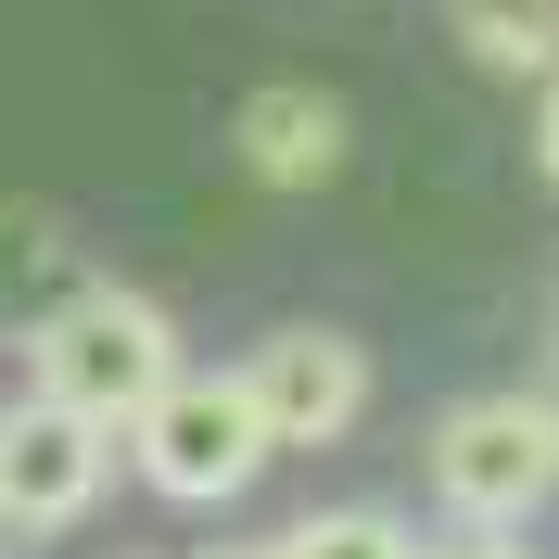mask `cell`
<instances>
[{
	"label": "cell",
	"mask_w": 559,
	"mask_h": 559,
	"mask_svg": "<svg viewBox=\"0 0 559 559\" xmlns=\"http://www.w3.org/2000/svg\"><path fill=\"white\" fill-rule=\"evenodd\" d=\"M115 471V419L64 407V394H26L0 407V522L13 534H64Z\"/></svg>",
	"instance_id": "277c9868"
},
{
	"label": "cell",
	"mask_w": 559,
	"mask_h": 559,
	"mask_svg": "<svg viewBox=\"0 0 559 559\" xmlns=\"http://www.w3.org/2000/svg\"><path fill=\"white\" fill-rule=\"evenodd\" d=\"M419 559H534V547H522V522H457L445 547H419Z\"/></svg>",
	"instance_id": "30bf717a"
},
{
	"label": "cell",
	"mask_w": 559,
	"mask_h": 559,
	"mask_svg": "<svg viewBox=\"0 0 559 559\" xmlns=\"http://www.w3.org/2000/svg\"><path fill=\"white\" fill-rule=\"evenodd\" d=\"M229 559H267V547H229Z\"/></svg>",
	"instance_id": "7c38bea8"
},
{
	"label": "cell",
	"mask_w": 559,
	"mask_h": 559,
	"mask_svg": "<svg viewBox=\"0 0 559 559\" xmlns=\"http://www.w3.org/2000/svg\"><path fill=\"white\" fill-rule=\"evenodd\" d=\"M128 457H140V484H153V496L216 509V496H242L254 471H267V419H254L242 369H178V382L128 419Z\"/></svg>",
	"instance_id": "7a4b0ae2"
},
{
	"label": "cell",
	"mask_w": 559,
	"mask_h": 559,
	"mask_svg": "<svg viewBox=\"0 0 559 559\" xmlns=\"http://www.w3.org/2000/svg\"><path fill=\"white\" fill-rule=\"evenodd\" d=\"M547 407H559V394H547Z\"/></svg>",
	"instance_id": "4fadbf2b"
},
{
	"label": "cell",
	"mask_w": 559,
	"mask_h": 559,
	"mask_svg": "<svg viewBox=\"0 0 559 559\" xmlns=\"http://www.w3.org/2000/svg\"><path fill=\"white\" fill-rule=\"evenodd\" d=\"M64 293H76V280H64V216H51V204H0V331L26 344Z\"/></svg>",
	"instance_id": "52a82bcc"
},
{
	"label": "cell",
	"mask_w": 559,
	"mask_h": 559,
	"mask_svg": "<svg viewBox=\"0 0 559 559\" xmlns=\"http://www.w3.org/2000/svg\"><path fill=\"white\" fill-rule=\"evenodd\" d=\"M445 26L484 76H547L559 64V0H445Z\"/></svg>",
	"instance_id": "ba28073f"
},
{
	"label": "cell",
	"mask_w": 559,
	"mask_h": 559,
	"mask_svg": "<svg viewBox=\"0 0 559 559\" xmlns=\"http://www.w3.org/2000/svg\"><path fill=\"white\" fill-rule=\"evenodd\" d=\"M242 394L267 419V445H344L369 419V344H344V331H267L242 356Z\"/></svg>",
	"instance_id": "5b68a950"
},
{
	"label": "cell",
	"mask_w": 559,
	"mask_h": 559,
	"mask_svg": "<svg viewBox=\"0 0 559 559\" xmlns=\"http://www.w3.org/2000/svg\"><path fill=\"white\" fill-rule=\"evenodd\" d=\"M432 496L457 522H534L559 496V407L547 394H471L432 419Z\"/></svg>",
	"instance_id": "3957f363"
},
{
	"label": "cell",
	"mask_w": 559,
	"mask_h": 559,
	"mask_svg": "<svg viewBox=\"0 0 559 559\" xmlns=\"http://www.w3.org/2000/svg\"><path fill=\"white\" fill-rule=\"evenodd\" d=\"M344 140H356L344 103H331V90H293V76L229 115V153H242L267 191H331V178H344Z\"/></svg>",
	"instance_id": "8992f818"
},
{
	"label": "cell",
	"mask_w": 559,
	"mask_h": 559,
	"mask_svg": "<svg viewBox=\"0 0 559 559\" xmlns=\"http://www.w3.org/2000/svg\"><path fill=\"white\" fill-rule=\"evenodd\" d=\"M26 369H38V394H64V407H90V419H115V432H128V419L178 382V331H166V306H153V293L76 280L64 306L26 331Z\"/></svg>",
	"instance_id": "6da1fadb"
},
{
	"label": "cell",
	"mask_w": 559,
	"mask_h": 559,
	"mask_svg": "<svg viewBox=\"0 0 559 559\" xmlns=\"http://www.w3.org/2000/svg\"><path fill=\"white\" fill-rule=\"evenodd\" d=\"M534 166L559 178V64H547V103H534Z\"/></svg>",
	"instance_id": "8fae6325"
},
{
	"label": "cell",
	"mask_w": 559,
	"mask_h": 559,
	"mask_svg": "<svg viewBox=\"0 0 559 559\" xmlns=\"http://www.w3.org/2000/svg\"><path fill=\"white\" fill-rule=\"evenodd\" d=\"M267 559H419V534L394 522V509H318V522H293Z\"/></svg>",
	"instance_id": "9c48e42d"
}]
</instances>
